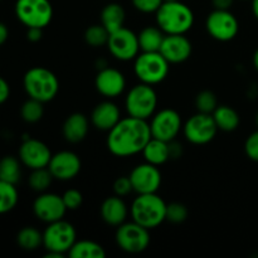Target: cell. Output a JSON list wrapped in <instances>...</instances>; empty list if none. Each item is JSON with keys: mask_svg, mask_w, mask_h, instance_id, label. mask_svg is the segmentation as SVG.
<instances>
[{"mask_svg": "<svg viewBox=\"0 0 258 258\" xmlns=\"http://www.w3.org/2000/svg\"><path fill=\"white\" fill-rule=\"evenodd\" d=\"M217 123L211 113L197 112L186 120L183 126V133L186 140L194 145L209 144L217 135Z\"/></svg>", "mask_w": 258, "mask_h": 258, "instance_id": "30bf717a", "label": "cell"}, {"mask_svg": "<svg viewBox=\"0 0 258 258\" xmlns=\"http://www.w3.org/2000/svg\"><path fill=\"white\" fill-rule=\"evenodd\" d=\"M121 120L118 106L107 98L98 103L91 113V123L100 131H110Z\"/></svg>", "mask_w": 258, "mask_h": 258, "instance_id": "ffe728a7", "label": "cell"}, {"mask_svg": "<svg viewBox=\"0 0 258 258\" xmlns=\"http://www.w3.org/2000/svg\"><path fill=\"white\" fill-rule=\"evenodd\" d=\"M153 138L148 120L136 117L121 118L107 135V149L117 158H128L143 153L149 140Z\"/></svg>", "mask_w": 258, "mask_h": 258, "instance_id": "6da1fadb", "label": "cell"}, {"mask_svg": "<svg viewBox=\"0 0 258 258\" xmlns=\"http://www.w3.org/2000/svg\"><path fill=\"white\" fill-rule=\"evenodd\" d=\"M95 86L100 95L111 100L122 95L126 88V78L121 71L107 66L98 70L95 78Z\"/></svg>", "mask_w": 258, "mask_h": 258, "instance_id": "ac0fdd59", "label": "cell"}, {"mask_svg": "<svg viewBox=\"0 0 258 258\" xmlns=\"http://www.w3.org/2000/svg\"><path fill=\"white\" fill-rule=\"evenodd\" d=\"M253 66H254V68L258 71V49L254 52V54H253Z\"/></svg>", "mask_w": 258, "mask_h": 258, "instance_id": "bcb514c9", "label": "cell"}, {"mask_svg": "<svg viewBox=\"0 0 258 258\" xmlns=\"http://www.w3.org/2000/svg\"><path fill=\"white\" fill-rule=\"evenodd\" d=\"M53 179L54 178H53V175L50 174L48 168L34 169V170H32V174L29 175L28 183H29V186L34 191L44 193V191H47V189L50 186Z\"/></svg>", "mask_w": 258, "mask_h": 258, "instance_id": "4dcf8cb0", "label": "cell"}, {"mask_svg": "<svg viewBox=\"0 0 258 258\" xmlns=\"http://www.w3.org/2000/svg\"><path fill=\"white\" fill-rule=\"evenodd\" d=\"M90 130V121L87 116L81 112H75L66 118L62 133L66 141L71 144H78L83 141Z\"/></svg>", "mask_w": 258, "mask_h": 258, "instance_id": "7402d4cb", "label": "cell"}, {"mask_svg": "<svg viewBox=\"0 0 258 258\" xmlns=\"http://www.w3.org/2000/svg\"><path fill=\"white\" fill-rule=\"evenodd\" d=\"M252 12L254 18L258 20V0H252Z\"/></svg>", "mask_w": 258, "mask_h": 258, "instance_id": "f6af8a7d", "label": "cell"}, {"mask_svg": "<svg viewBox=\"0 0 258 258\" xmlns=\"http://www.w3.org/2000/svg\"><path fill=\"white\" fill-rule=\"evenodd\" d=\"M17 243L24 251H35L43 246V233L34 227H24L18 233Z\"/></svg>", "mask_w": 258, "mask_h": 258, "instance_id": "f1b7e54d", "label": "cell"}, {"mask_svg": "<svg viewBox=\"0 0 258 258\" xmlns=\"http://www.w3.org/2000/svg\"><path fill=\"white\" fill-rule=\"evenodd\" d=\"M44 103L40 101L34 100V98H29L25 101L20 108V116L23 120L28 123H35L38 121L42 120L43 115H44Z\"/></svg>", "mask_w": 258, "mask_h": 258, "instance_id": "1f68e13d", "label": "cell"}, {"mask_svg": "<svg viewBox=\"0 0 258 258\" xmlns=\"http://www.w3.org/2000/svg\"><path fill=\"white\" fill-rule=\"evenodd\" d=\"M125 107L131 117L141 120L153 117L158 107V95L153 86L143 82L134 86L126 95Z\"/></svg>", "mask_w": 258, "mask_h": 258, "instance_id": "52a82bcc", "label": "cell"}, {"mask_svg": "<svg viewBox=\"0 0 258 258\" xmlns=\"http://www.w3.org/2000/svg\"><path fill=\"white\" fill-rule=\"evenodd\" d=\"M22 161L14 156H4L0 160V179L17 185L22 176Z\"/></svg>", "mask_w": 258, "mask_h": 258, "instance_id": "83f0119b", "label": "cell"}, {"mask_svg": "<svg viewBox=\"0 0 258 258\" xmlns=\"http://www.w3.org/2000/svg\"><path fill=\"white\" fill-rule=\"evenodd\" d=\"M159 52L170 64H179L190 58L193 45L185 34H165Z\"/></svg>", "mask_w": 258, "mask_h": 258, "instance_id": "d6986e66", "label": "cell"}, {"mask_svg": "<svg viewBox=\"0 0 258 258\" xmlns=\"http://www.w3.org/2000/svg\"><path fill=\"white\" fill-rule=\"evenodd\" d=\"M164 2H175V0H164Z\"/></svg>", "mask_w": 258, "mask_h": 258, "instance_id": "c3c4849f", "label": "cell"}, {"mask_svg": "<svg viewBox=\"0 0 258 258\" xmlns=\"http://www.w3.org/2000/svg\"><path fill=\"white\" fill-rule=\"evenodd\" d=\"M212 115H213L218 130L224 131V133H232V131L237 130L239 122H241L237 111L226 105L218 106Z\"/></svg>", "mask_w": 258, "mask_h": 258, "instance_id": "484cf974", "label": "cell"}, {"mask_svg": "<svg viewBox=\"0 0 258 258\" xmlns=\"http://www.w3.org/2000/svg\"><path fill=\"white\" fill-rule=\"evenodd\" d=\"M149 125H150L153 138L170 143V141L175 140V138L183 128V121H181L180 115L175 110L164 108V110L154 113Z\"/></svg>", "mask_w": 258, "mask_h": 258, "instance_id": "7c38bea8", "label": "cell"}, {"mask_svg": "<svg viewBox=\"0 0 258 258\" xmlns=\"http://www.w3.org/2000/svg\"><path fill=\"white\" fill-rule=\"evenodd\" d=\"M62 198L68 211H76L83 203L82 193L80 190H77V189H68V190L64 191Z\"/></svg>", "mask_w": 258, "mask_h": 258, "instance_id": "d590c367", "label": "cell"}, {"mask_svg": "<svg viewBox=\"0 0 258 258\" xmlns=\"http://www.w3.org/2000/svg\"><path fill=\"white\" fill-rule=\"evenodd\" d=\"M130 213L134 222L150 231L166 221V203L156 193L139 194L131 204Z\"/></svg>", "mask_w": 258, "mask_h": 258, "instance_id": "3957f363", "label": "cell"}, {"mask_svg": "<svg viewBox=\"0 0 258 258\" xmlns=\"http://www.w3.org/2000/svg\"><path fill=\"white\" fill-rule=\"evenodd\" d=\"M169 150H170V159H178L180 158L183 154V149H181L180 144L176 143L175 140L169 143Z\"/></svg>", "mask_w": 258, "mask_h": 258, "instance_id": "b9f144b4", "label": "cell"}, {"mask_svg": "<svg viewBox=\"0 0 258 258\" xmlns=\"http://www.w3.org/2000/svg\"><path fill=\"white\" fill-rule=\"evenodd\" d=\"M15 15L27 28H45L53 18L49 0H17Z\"/></svg>", "mask_w": 258, "mask_h": 258, "instance_id": "ba28073f", "label": "cell"}, {"mask_svg": "<svg viewBox=\"0 0 258 258\" xmlns=\"http://www.w3.org/2000/svg\"><path fill=\"white\" fill-rule=\"evenodd\" d=\"M155 19L165 34H185L194 24V13L180 0L164 2L155 13Z\"/></svg>", "mask_w": 258, "mask_h": 258, "instance_id": "7a4b0ae2", "label": "cell"}, {"mask_svg": "<svg viewBox=\"0 0 258 258\" xmlns=\"http://www.w3.org/2000/svg\"><path fill=\"white\" fill-rule=\"evenodd\" d=\"M170 63L160 52H141L135 58L134 72L140 82L146 85H159L169 75Z\"/></svg>", "mask_w": 258, "mask_h": 258, "instance_id": "8992f818", "label": "cell"}, {"mask_svg": "<svg viewBox=\"0 0 258 258\" xmlns=\"http://www.w3.org/2000/svg\"><path fill=\"white\" fill-rule=\"evenodd\" d=\"M256 125H257V127H258V112H257V115H256Z\"/></svg>", "mask_w": 258, "mask_h": 258, "instance_id": "7dc6e473", "label": "cell"}, {"mask_svg": "<svg viewBox=\"0 0 258 258\" xmlns=\"http://www.w3.org/2000/svg\"><path fill=\"white\" fill-rule=\"evenodd\" d=\"M131 3L138 12L144 13V14H151V13L158 12L164 0H131Z\"/></svg>", "mask_w": 258, "mask_h": 258, "instance_id": "8d00e7d4", "label": "cell"}, {"mask_svg": "<svg viewBox=\"0 0 258 258\" xmlns=\"http://www.w3.org/2000/svg\"><path fill=\"white\" fill-rule=\"evenodd\" d=\"M108 38H110V33L102 24L91 25L85 32V40L91 47L98 48L107 45Z\"/></svg>", "mask_w": 258, "mask_h": 258, "instance_id": "d6a6232c", "label": "cell"}, {"mask_svg": "<svg viewBox=\"0 0 258 258\" xmlns=\"http://www.w3.org/2000/svg\"><path fill=\"white\" fill-rule=\"evenodd\" d=\"M234 0H212V4H213L214 9L219 10H229V8L232 7Z\"/></svg>", "mask_w": 258, "mask_h": 258, "instance_id": "7bdbcfd3", "label": "cell"}, {"mask_svg": "<svg viewBox=\"0 0 258 258\" xmlns=\"http://www.w3.org/2000/svg\"><path fill=\"white\" fill-rule=\"evenodd\" d=\"M115 239L123 252L138 254L145 251L150 244V232L136 222H125L117 227Z\"/></svg>", "mask_w": 258, "mask_h": 258, "instance_id": "9c48e42d", "label": "cell"}, {"mask_svg": "<svg viewBox=\"0 0 258 258\" xmlns=\"http://www.w3.org/2000/svg\"><path fill=\"white\" fill-rule=\"evenodd\" d=\"M50 159L52 153L43 141L37 139H25L20 145L19 160L30 170L48 168Z\"/></svg>", "mask_w": 258, "mask_h": 258, "instance_id": "e0dca14e", "label": "cell"}, {"mask_svg": "<svg viewBox=\"0 0 258 258\" xmlns=\"http://www.w3.org/2000/svg\"><path fill=\"white\" fill-rule=\"evenodd\" d=\"M43 37V29L42 28H28L27 30V38L29 42L37 43L42 39Z\"/></svg>", "mask_w": 258, "mask_h": 258, "instance_id": "ab89813d", "label": "cell"}, {"mask_svg": "<svg viewBox=\"0 0 258 258\" xmlns=\"http://www.w3.org/2000/svg\"><path fill=\"white\" fill-rule=\"evenodd\" d=\"M101 24L108 30V33H113L121 29L125 23L126 13L121 4L117 3H108L101 12Z\"/></svg>", "mask_w": 258, "mask_h": 258, "instance_id": "cb8c5ba5", "label": "cell"}, {"mask_svg": "<svg viewBox=\"0 0 258 258\" xmlns=\"http://www.w3.org/2000/svg\"><path fill=\"white\" fill-rule=\"evenodd\" d=\"M8 37H9V30H8V27L4 24V23L0 22V45H3L5 42H7Z\"/></svg>", "mask_w": 258, "mask_h": 258, "instance_id": "ee69618b", "label": "cell"}, {"mask_svg": "<svg viewBox=\"0 0 258 258\" xmlns=\"http://www.w3.org/2000/svg\"><path fill=\"white\" fill-rule=\"evenodd\" d=\"M82 163L80 156L76 153L70 150L59 151V153L52 155L48 169L53 178L60 181H68L75 179L80 174Z\"/></svg>", "mask_w": 258, "mask_h": 258, "instance_id": "2e32d148", "label": "cell"}, {"mask_svg": "<svg viewBox=\"0 0 258 258\" xmlns=\"http://www.w3.org/2000/svg\"><path fill=\"white\" fill-rule=\"evenodd\" d=\"M188 208L183 203L173 202L170 204H166V221L174 224H180L186 221L188 218Z\"/></svg>", "mask_w": 258, "mask_h": 258, "instance_id": "e575fe53", "label": "cell"}, {"mask_svg": "<svg viewBox=\"0 0 258 258\" xmlns=\"http://www.w3.org/2000/svg\"><path fill=\"white\" fill-rule=\"evenodd\" d=\"M144 159L146 163L153 164L155 166H160L170 160V150L169 143L159 139L151 138L143 150Z\"/></svg>", "mask_w": 258, "mask_h": 258, "instance_id": "603a6c76", "label": "cell"}, {"mask_svg": "<svg viewBox=\"0 0 258 258\" xmlns=\"http://www.w3.org/2000/svg\"><path fill=\"white\" fill-rule=\"evenodd\" d=\"M101 218L106 224L118 227L125 223L127 218L128 209L122 198L118 196L108 197L102 202L100 208Z\"/></svg>", "mask_w": 258, "mask_h": 258, "instance_id": "44dd1931", "label": "cell"}, {"mask_svg": "<svg viewBox=\"0 0 258 258\" xmlns=\"http://www.w3.org/2000/svg\"><path fill=\"white\" fill-rule=\"evenodd\" d=\"M113 191L118 197H126L131 191H134L130 178L128 176H120V178L116 179L115 183H113Z\"/></svg>", "mask_w": 258, "mask_h": 258, "instance_id": "f35d334b", "label": "cell"}, {"mask_svg": "<svg viewBox=\"0 0 258 258\" xmlns=\"http://www.w3.org/2000/svg\"><path fill=\"white\" fill-rule=\"evenodd\" d=\"M244 151L251 160L258 163V130L247 138L244 143Z\"/></svg>", "mask_w": 258, "mask_h": 258, "instance_id": "74e56055", "label": "cell"}, {"mask_svg": "<svg viewBox=\"0 0 258 258\" xmlns=\"http://www.w3.org/2000/svg\"><path fill=\"white\" fill-rule=\"evenodd\" d=\"M67 211L62 196L55 193H40L33 203V212L35 217L44 223L60 221Z\"/></svg>", "mask_w": 258, "mask_h": 258, "instance_id": "9a60e30c", "label": "cell"}, {"mask_svg": "<svg viewBox=\"0 0 258 258\" xmlns=\"http://www.w3.org/2000/svg\"><path fill=\"white\" fill-rule=\"evenodd\" d=\"M68 256L72 258H105L106 251L97 242L82 239L76 241L68 252Z\"/></svg>", "mask_w": 258, "mask_h": 258, "instance_id": "4316f807", "label": "cell"}, {"mask_svg": "<svg viewBox=\"0 0 258 258\" xmlns=\"http://www.w3.org/2000/svg\"><path fill=\"white\" fill-rule=\"evenodd\" d=\"M138 38L141 52H159L165 38V33L158 25L156 27L149 25L139 33Z\"/></svg>", "mask_w": 258, "mask_h": 258, "instance_id": "d4e9b609", "label": "cell"}, {"mask_svg": "<svg viewBox=\"0 0 258 258\" xmlns=\"http://www.w3.org/2000/svg\"><path fill=\"white\" fill-rule=\"evenodd\" d=\"M206 29L213 39L218 42H229L238 34L239 24L233 13L229 10L214 9L207 17Z\"/></svg>", "mask_w": 258, "mask_h": 258, "instance_id": "8fae6325", "label": "cell"}, {"mask_svg": "<svg viewBox=\"0 0 258 258\" xmlns=\"http://www.w3.org/2000/svg\"><path fill=\"white\" fill-rule=\"evenodd\" d=\"M196 107L198 112L203 113H213L214 110L218 107V101L217 96L212 91H202L196 97Z\"/></svg>", "mask_w": 258, "mask_h": 258, "instance_id": "836d02e7", "label": "cell"}, {"mask_svg": "<svg viewBox=\"0 0 258 258\" xmlns=\"http://www.w3.org/2000/svg\"><path fill=\"white\" fill-rule=\"evenodd\" d=\"M18 190L14 184L0 179V214L12 212L18 203Z\"/></svg>", "mask_w": 258, "mask_h": 258, "instance_id": "f546056e", "label": "cell"}, {"mask_svg": "<svg viewBox=\"0 0 258 258\" xmlns=\"http://www.w3.org/2000/svg\"><path fill=\"white\" fill-rule=\"evenodd\" d=\"M23 86L29 98L43 103L52 101L59 91L57 76L45 67H33L28 70L23 78Z\"/></svg>", "mask_w": 258, "mask_h": 258, "instance_id": "277c9868", "label": "cell"}, {"mask_svg": "<svg viewBox=\"0 0 258 258\" xmlns=\"http://www.w3.org/2000/svg\"><path fill=\"white\" fill-rule=\"evenodd\" d=\"M107 47L112 57L122 62L135 59L140 52L138 34L125 27L111 33Z\"/></svg>", "mask_w": 258, "mask_h": 258, "instance_id": "4fadbf2b", "label": "cell"}, {"mask_svg": "<svg viewBox=\"0 0 258 258\" xmlns=\"http://www.w3.org/2000/svg\"><path fill=\"white\" fill-rule=\"evenodd\" d=\"M131 184L135 193L138 194H151L156 193L161 185V173L159 166L153 164L144 163L139 164L131 170L130 175Z\"/></svg>", "mask_w": 258, "mask_h": 258, "instance_id": "5bb4252c", "label": "cell"}, {"mask_svg": "<svg viewBox=\"0 0 258 258\" xmlns=\"http://www.w3.org/2000/svg\"><path fill=\"white\" fill-rule=\"evenodd\" d=\"M76 229L70 222L63 219L53 223H48V227L43 232V246L47 249V258H62L77 241Z\"/></svg>", "mask_w": 258, "mask_h": 258, "instance_id": "5b68a950", "label": "cell"}, {"mask_svg": "<svg viewBox=\"0 0 258 258\" xmlns=\"http://www.w3.org/2000/svg\"><path fill=\"white\" fill-rule=\"evenodd\" d=\"M10 96V87L7 81L3 77H0V105L7 102V100Z\"/></svg>", "mask_w": 258, "mask_h": 258, "instance_id": "60d3db41", "label": "cell"}]
</instances>
